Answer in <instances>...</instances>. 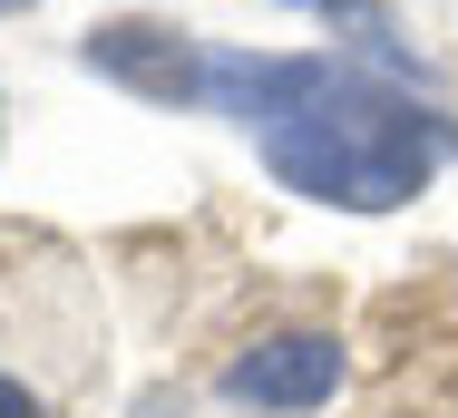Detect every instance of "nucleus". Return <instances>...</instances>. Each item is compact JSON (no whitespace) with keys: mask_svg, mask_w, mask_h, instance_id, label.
I'll use <instances>...</instances> for the list:
<instances>
[{"mask_svg":"<svg viewBox=\"0 0 458 418\" xmlns=\"http://www.w3.org/2000/svg\"><path fill=\"white\" fill-rule=\"evenodd\" d=\"M254 156L283 195L332 214H400L458 156V117L410 69L361 49H283V88L254 127Z\"/></svg>","mask_w":458,"mask_h":418,"instance_id":"nucleus-1","label":"nucleus"},{"mask_svg":"<svg viewBox=\"0 0 458 418\" xmlns=\"http://www.w3.org/2000/svg\"><path fill=\"white\" fill-rule=\"evenodd\" d=\"M352 380V350L342 331H312V322H283V331H254L225 370H215V399L244 418H322Z\"/></svg>","mask_w":458,"mask_h":418,"instance_id":"nucleus-2","label":"nucleus"},{"mask_svg":"<svg viewBox=\"0 0 458 418\" xmlns=\"http://www.w3.org/2000/svg\"><path fill=\"white\" fill-rule=\"evenodd\" d=\"M79 69H89V79H107L117 97H137V107H176V117H195L205 39H195L185 20L127 10V20H98L89 39H79Z\"/></svg>","mask_w":458,"mask_h":418,"instance_id":"nucleus-3","label":"nucleus"},{"mask_svg":"<svg viewBox=\"0 0 458 418\" xmlns=\"http://www.w3.org/2000/svg\"><path fill=\"white\" fill-rule=\"evenodd\" d=\"M254 10H293V20H322V29H332V49H361V59H380V69H410V79H429V69L410 59V39H400L390 0H254Z\"/></svg>","mask_w":458,"mask_h":418,"instance_id":"nucleus-4","label":"nucleus"},{"mask_svg":"<svg viewBox=\"0 0 458 418\" xmlns=\"http://www.w3.org/2000/svg\"><path fill=\"white\" fill-rule=\"evenodd\" d=\"M0 418H49V399H39L20 370H0Z\"/></svg>","mask_w":458,"mask_h":418,"instance_id":"nucleus-5","label":"nucleus"},{"mask_svg":"<svg viewBox=\"0 0 458 418\" xmlns=\"http://www.w3.org/2000/svg\"><path fill=\"white\" fill-rule=\"evenodd\" d=\"M137 418H185V389H166V380H157V389H137Z\"/></svg>","mask_w":458,"mask_h":418,"instance_id":"nucleus-6","label":"nucleus"},{"mask_svg":"<svg viewBox=\"0 0 458 418\" xmlns=\"http://www.w3.org/2000/svg\"><path fill=\"white\" fill-rule=\"evenodd\" d=\"M30 10H39V0H0V20H30Z\"/></svg>","mask_w":458,"mask_h":418,"instance_id":"nucleus-7","label":"nucleus"},{"mask_svg":"<svg viewBox=\"0 0 458 418\" xmlns=\"http://www.w3.org/2000/svg\"><path fill=\"white\" fill-rule=\"evenodd\" d=\"M0 146H10V88H0Z\"/></svg>","mask_w":458,"mask_h":418,"instance_id":"nucleus-8","label":"nucleus"}]
</instances>
